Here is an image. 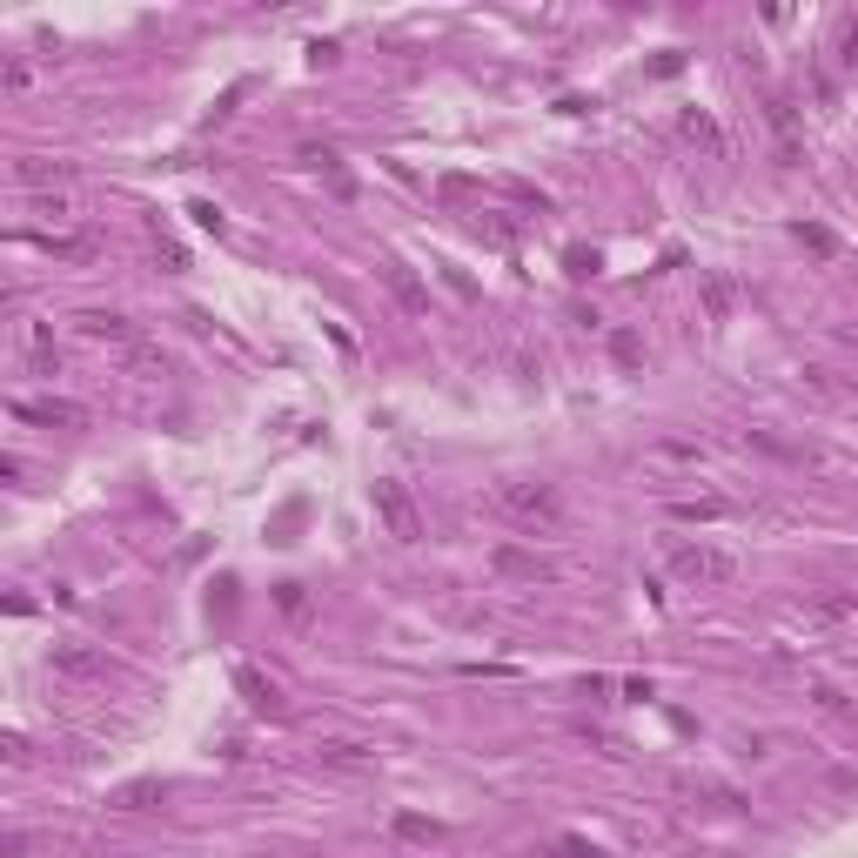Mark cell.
I'll use <instances>...</instances> for the list:
<instances>
[{
	"mask_svg": "<svg viewBox=\"0 0 858 858\" xmlns=\"http://www.w3.org/2000/svg\"><path fill=\"white\" fill-rule=\"evenodd\" d=\"M21 362L27 376H61V349H54V329L41 316H21Z\"/></svg>",
	"mask_w": 858,
	"mask_h": 858,
	"instance_id": "5b68a950",
	"label": "cell"
},
{
	"mask_svg": "<svg viewBox=\"0 0 858 858\" xmlns=\"http://www.w3.org/2000/svg\"><path fill=\"white\" fill-rule=\"evenodd\" d=\"M376 517H383V530L396 543H423V510H416V497L396 476H376Z\"/></svg>",
	"mask_w": 858,
	"mask_h": 858,
	"instance_id": "7a4b0ae2",
	"label": "cell"
},
{
	"mask_svg": "<svg viewBox=\"0 0 858 858\" xmlns=\"http://www.w3.org/2000/svg\"><path fill=\"white\" fill-rule=\"evenodd\" d=\"M21 423H47V429H88V403H68V396H47V403H14Z\"/></svg>",
	"mask_w": 858,
	"mask_h": 858,
	"instance_id": "9c48e42d",
	"label": "cell"
},
{
	"mask_svg": "<svg viewBox=\"0 0 858 858\" xmlns=\"http://www.w3.org/2000/svg\"><path fill=\"white\" fill-rule=\"evenodd\" d=\"M383 289L396 295V309H403V316H429V289H423V275L409 269V262L389 255V262H383Z\"/></svg>",
	"mask_w": 858,
	"mask_h": 858,
	"instance_id": "ba28073f",
	"label": "cell"
},
{
	"mask_svg": "<svg viewBox=\"0 0 858 858\" xmlns=\"http://www.w3.org/2000/svg\"><path fill=\"white\" fill-rule=\"evenodd\" d=\"M74 329H81L88 342H114V349H135V342H141V329L121 316V309H81Z\"/></svg>",
	"mask_w": 858,
	"mask_h": 858,
	"instance_id": "52a82bcc",
	"label": "cell"
},
{
	"mask_svg": "<svg viewBox=\"0 0 858 858\" xmlns=\"http://www.w3.org/2000/svg\"><path fill=\"white\" fill-rule=\"evenodd\" d=\"M396 838H409V845H443V825H436V818H416V812H396Z\"/></svg>",
	"mask_w": 858,
	"mask_h": 858,
	"instance_id": "d6986e66",
	"label": "cell"
},
{
	"mask_svg": "<svg viewBox=\"0 0 858 858\" xmlns=\"http://www.w3.org/2000/svg\"><path fill=\"white\" fill-rule=\"evenodd\" d=\"M322 765H336V771H369V765H376V745H356V738H329V745H322Z\"/></svg>",
	"mask_w": 858,
	"mask_h": 858,
	"instance_id": "4fadbf2b",
	"label": "cell"
},
{
	"mask_svg": "<svg viewBox=\"0 0 858 858\" xmlns=\"http://www.w3.org/2000/svg\"><path fill=\"white\" fill-rule=\"evenodd\" d=\"M610 356H617V369H644V336L637 329H610Z\"/></svg>",
	"mask_w": 858,
	"mask_h": 858,
	"instance_id": "44dd1931",
	"label": "cell"
},
{
	"mask_svg": "<svg viewBox=\"0 0 858 858\" xmlns=\"http://www.w3.org/2000/svg\"><path fill=\"white\" fill-rule=\"evenodd\" d=\"M41 249L54 255V262H94L101 242H94V235H41Z\"/></svg>",
	"mask_w": 858,
	"mask_h": 858,
	"instance_id": "2e32d148",
	"label": "cell"
},
{
	"mask_svg": "<svg viewBox=\"0 0 858 858\" xmlns=\"http://www.w3.org/2000/svg\"><path fill=\"white\" fill-rule=\"evenodd\" d=\"M678 135H684V141H698V148H711V155H718V148H724L718 121H711V114H704V108H684V114H678Z\"/></svg>",
	"mask_w": 858,
	"mask_h": 858,
	"instance_id": "e0dca14e",
	"label": "cell"
},
{
	"mask_svg": "<svg viewBox=\"0 0 858 858\" xmlns=\"http://www.w3.org/2000/svg\"><path fill=\"white\" fill-rule=\"evenodd\" d=\"M128 369H135V376H161L168 362H161V349H148V342H135V349H128Z\"/></svg>",
	"mask_w": 858,
	"mask_h": 858,
	"instance_id": "d4e9b609",
	"label": "cell"
},
{
	"mask_svg": "<svg viewBox=\"0 0 858 858\" xmlns=\"http://www.w3.org/2000/svg\"><path fill=\"white\" fill-rule=\"evenodd\" d=\"M0 758H7V765H27V738H21V731H7V738H0Z\"/></svg>",
	"mask_w": 858,
	"mask_h": 858,
	"instance_id": "1f68e13d",
	"label": "cell"
},
{
	"mask_svg": "<svg viewBox=\"0 0 858 858\" xmlns=\"http://www.w3.org/2000/svg\"><path fill=\"white\" fill-rule=\"evenodd\" d=\"M34 215H41V222H54V235H61V222H74V215H81V202H74L68 188H61V195H34Z\"/></svg>",
	"mask_w": 858,
	"mask_h": 858,
	"instance_id": "ac0fdd59",
	"label": "cell"
},
{
	"mask_svg": "<svg viewBox=\"0 0 858 858\" xmlns=\"http://www.w3.org/2000/svg\"><path fill=\"white\" fill-rule=\"evenodd\" d=\"M791 235H798V242H805L812 255H838V235H832V228H818V222H798Z\"/></svg>",
	"mask_w": 858,
	"mask_h": 858,
	"instance_id": "7402d4cb",
	"label": "cell"
},
{
	"mask_svg": "<svg viewBox=\"0 0 858 858\" xmlns=\"http://www.w3.org/2000/svg\"><path fill=\"white\" fill-rule=\"evenodd\" d=\"M724 517H731L724 497H678L671 503V523H724Z\"/></svg>",
	"mask_w": 858,
	"mask_h": 858,
	"instance_id": "5bb4252c",
	"label": "cell"
},
{
	"mask_svg": "<svg viewBox=\"0 0 858 858\" xmlns=\"http://www.w3.org/2000/svg\"><path fill=\"white\" fill-rule=\"evenodd\" d=\"M838 342H845V349H852V356H858V329H838Z\"/></svg>",
	"mask_w": 858,
	"mask_h": 858,
	"instance_id": "d6a6232c",
	"label": "cell"
},
{
	"mask_svg": "<svg viewBox=\"0 0 858 858\" xmlns=\"http://www.w3.org/2000/svg\"><path fill=\"white\" fill-rule=\"evenodd\" d=\"M14 181H21L27 195H61V188H74V161L27 155V161H14Z\"/></svg>",
	"mask_w": 858,
	"mask_h": 858,
	"instance_id": "8992f818",
	"label": "cell"
},
{
	"mask_svg": "<svg viewBox=\"0 0 858 858\" xmlns=\"http://www.w3.org/2000/svg\"><path fill=\"white\" fill-rule=\"evenodd\" d=\"M698 302H704V322H724V316H731V309H738V282H731V275H718V269H711V275H704V282H698Z\"/></svg>",
	"mask_w": 858,
	"mask_h": 858,
	"instance_id": "7c38bea8",
	"label": "cell"
},
{
	"mask_svg": "<svg viewBox=\"0 0 858 858\" xmlns=\"http://www.w3.org/2000/svg\"><path fill=\"white\" fill-rule=\"evenodd\" d=\"M155 249H161V262H168V269H188V249H181L175 235H161V228H155Z\"/></svg>",
	"mask_w": 858,
	"mask_h": 858,
	"instance_id": "4316f807",
	"label": "cell"
},
{
	"mask_svg": "<svg viewBox=\"0 0 858 858\" xmlns=\"http://www.w3.org/2000/svg\"><path fill=\"white\" fill-rule=\"evenodd\" d=\"M671 570H678L684 584H731V577H738V557L718 550V543H678V550H671Z\"/></svg>",
	"mask_w": 858,
	"mask_h": 858,
	"instance_id": "3957f363",
	"label": "cell"
},
{
	"mask_svg": "<svg viewBox=\"0 0 858 858\" xmlns=\"http://www.w3.org/2000/svg\"><path fill=\"white\" fill-rule=\"evenodd\" d=\"M564 269L577 275V282H584V275H597V249H570V255H564Z\"/></svg>",
	"mask_w": 858,
	"mask_h": 858,
	"instance_id": "f546056e",
	"label": "cell"
},
{
	"mask_svg": "<svg viewBox=\"0 0 858 858\" xmlns=\"http://www.w3.org/2000/svg\"><path fill=\"white\" fill-rule=\"evenodd\" d=\"M47 664H54L61 684H108L114 678V664L94 651V644H81V637H61V644L47 651Z\"/></svg>",
	"mask_w": 858,
	"mask_h": 858,
	"instance_id": "277c9868",
	"label": "cell"
},
{
	"mask_svg": "<svg viewBox=\"0 0 858 858\" xmlns=\"http://www.w3.org/2000/svg\"><path fill=\"white\" fill-rule=\"evenodd\" d=\"M155 798H161V785H155V778H135V785H121V791H114L108 805H121V812H148Z\"/></svg>",
	"mask_w": 858,
	"mask_h": 858,
	"instance_id": "ffe728a7",
	"label": "cell"
},
{
	"mask_svg": "<svg viewBox=\"0 0 858 858\" xmlns=\"http://www.w3.org/2000/svg\"><path fill=\"white\" fill-rule=\"evenodd\" d=\"M275 604L289 610V617H302V610H309V597H302V584H275Z\"/></svg>",
	"mask_w": 858,
	"mask_h": 858,
	"instance_id": "f1b7e54d",
	"label": "cell"
},
{
	"mask_svg": "<svg viewBox=\"0 0 858 858\" xmlns=\"http://www.w3.org/2000/svg\"><path fill=\"white\" fill-rule=\"evenodd\" d=\"M543 858H604L597 845H584V838H564V845H550Z\"/></svg>",
	"mask_w": 858,
	"mask_h": 858,
	"instance_id": "4dcf8cb0",
	"label": "cell"
},
{
	"mask_svg": "<svg viewBox=\"0 0 858 858\" xmlns=\"http://www.w3.org/2000/svg\"><path fill=\"white\" fill-rule=\"evenodd\" d=\"M765 114H771V128H778V148H785V161H798V108H791L785 94H771Z\"/></svg>",
	"mask_w": 858,
	"mask_h": 858,
	"instance_id": "9a60e30c",
	"label": "cell"
},
{
	"mask_svg": "<svg viewBox=\"0 0 858 858\" xmlns=\"http://www.w3.org/2000/svg\"><path fill=\"white\" fill-rule=\"evenodd\" d=\"M188 215H195V228H208V235H222V228H228V222H222V208H215V202H195Z\"/></svg>",
	"mask_w": 858,
	"mask_h": 858,
	"instance_id": "83f0119b",
	"label": "cell"
},
{
	"mask_svg": "<svg viewBox=\"0 0 858 858\" xmlns=\"http://www.w3.org/2000/svg\"><path fill=\"white\" fill-rule=\"evenodd\" d=\"M0 88H7V94H27V88H34V68H27V61H7V68H0Z\"/></svg>",
	"mask_w": 858,
	"mask_h": 858,
	"instance_id": "484cf974",
	"label": "cell"
},
{
	"mask_svg": "<svg viewBox=\"0 0 858 858\" xmlns=\"http://www.w3.org/2000/svg\"><path fill=\"white\" fill-rule=\"evenodd\" d=\"M235 691L249 698V711H282V684L262 678L255 664H235Z\"/></svg>",
	"mask_w": 858,
	"mask_h": 858,
	"instance_id": "8fae6325",
	"label": "cell"
},
{
	"mask_svg": "<svg viewBox=\"0 0 858 858\" xmlns=\"http://www.w3.org/2000/svg\"><path fill=\"white\" fill-rule=\"evenodd\" d=\"M476 235H490V242L510 249V242H517V222H510V215H476Z\"/></svg>",
	"mask_w": 858,
	"mask_h": 858,
	"instance_id": "cb8c5ba5",
	"label": "cell"
},
{
	"mask_svg": "<svg viewBox=\"0 0 858 858\" xmlns=\"http://www.w3.org/2000/svg\"><path fill=\"white\" fill-rule=\"evenodd\" d=\"M858 610V597H812V617H825V624H845Z\"/></svg>",
	"mask_w": 858,
	"mask_h": 858,
	"instance_id": "603a6c76",
	"label": "cell"
},
{
	"mask_svg": "<svg viewBox=\"0 0 858 858\" xmlns=\"http://www.w3.org/2000/svg\"><path fill=\"white\" fill-rule=\"evenodd\" d=\"M490 564H497V577H523V584H543V577H550V564H543L537 550H517V543H497Z\"/></svg>",
	"mask_w": 858,
	"mask_h": 858,
	"instance_id": "30bf717a",
	"label": "cell"
},
{
	"mask_svg": "<svg viewBox=\"0 0 858 858\" xmlns=\"http://www.w3.org/2000/svg\"><path fill=\"white\" fill-rule=\"evenodd\" d=\"M497 510L517 523V530H530V537H557V530H564V503H557L550 483L510 476V483H497Z\"/></svg>",
	"mask_w": 858,
	"mask_h": 858,
	"instance_id": "6da1fadb",
	"label": "cell"
}]
</instances>
